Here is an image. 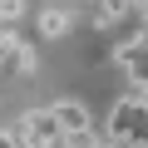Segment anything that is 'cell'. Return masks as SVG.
Segmentation results:
<instances>
[{"instance_id": "obj_1", "label": "cell", "mask_w": 148, "mask_h": 148, "mask_svg": "<svg viewBox=\"0 0 148 148\" xmlns=\"http://www.w3.org/2000/svg\"><path fill=\"white\" fill-rule=\"evenodd\" d=\"M119 148H148V99L143 94H123L109 109V128H104Z\"/></svg>"}, {"instance_id": "obj_2", "label": "cell", "mask_w": 148, "mask_h": 148, "mask_svg": "<svg viewBox=\"0 0 148 148\" xmlns=\"http://www.w3.org/2000/svg\"><path fill=\"white\" fill-rule=\"evenodd\" d=\"M49 114L59 119V133H64V148H89V104H79V99H54L49 104Z\"/></svg>"}, {"instance_id": "obj_3", "label": "cell", "mask_w": 148, "mask_h": 148, "mask_svg": "<svg viewBox=\"0 0 148 148\" xmlns=\"http://www.w3.org/2000/svg\"><path fill=\"white\" fill-rule=\"evenodd\" d=\"M15 133H20V143H25V148H64L59 119H54L49 109H30V114L15 123Z\"/></svg>"}, {"instance_id": "obj_4", "label": "cell", "mask_w": 148, "mask_h": 148, "mask_svg": "<svg viewBox=\"0 0 148 148\" xmlns=\"http://www.w3.org/2000/svg\"><path fill=\"white\" fill-rule=\"evenodd\" d=\"M119 64H123V79H128V94H143L148 99V40H128L119 49Z\"/></svg>"}, {"instance_id": "obj_5", "label": "cell", "mask_w": 148, "mask_h": 148, "mask_svg": "<svg viewBox=\"0 0 148 148\" xmlns=\"http://www.w3.org/2000/svg\"><path fill=\"white\" fill-rule=\"evenodd\" d=\"M69 20H74V15H69L64 5H45L35 25H40V35H45V40H59V35H69Z\"/></svg>"}, {"instance_id": "obj_6", "label": "cell", "mask_w": 148, "mask_h": 148, "mask_svg": "<svg viewBox=\"0 0 148 148\" xmlns=\"http://www.w3.org/2000/svg\"><path fill=\"white\" fill-rule=\"evenodd\" d=\"M20 10H25V0H0V25L20 20Z\"/></svg>"}, {"instance_id": "obj_7", "label": "cell", "mask_w": 148, "mask_h": 148, "mask_svg": "<svg viewBox=\"0 0 148 148\" xmlns=\"http://www.w3.org/2000/svg\"><path fill=\"white\" fill-rule=\"evenodd\" d=\"M0 148H25V143H20V133H15V128H0Z\"/></svg>"}, {"instance_id": "obj_8", "label": "cell", "mask_w": 148, "mask_h": 148, "mask_svg": "<svg viewBox=\"0 0 148 148\" xmlns=\"http://www.w3.org/2000/svg\"><path fill=\"white\" fill-rule=\"evenodd\" d=\"M138 35L148 40V10H138Z\"/></svg>"}, {"instance_id": "obj_9", "label": "cell", "mask_w": 148, "mask_h": 148, "mask_svg": "<svg viewBox=\"0 0 148 148\" xmlns=\"http://www.w3.org/2000/svg\"><path fill=\"white\" fill-rule=\"evenodd\" d=\"M0 69H5V54H0Z\"/></svg>"}]
</instances>
